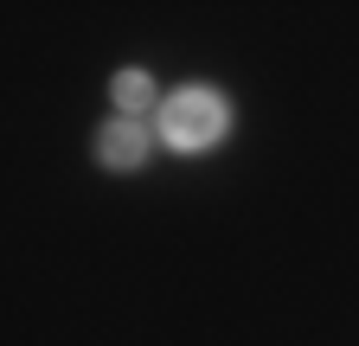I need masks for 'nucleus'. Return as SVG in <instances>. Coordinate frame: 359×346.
<instances>
[{
	"label": "nucleus",
	"mask_w": 359,
	"mask_h": 346,
	"mask_svg": "<svg viewBox=\"0 0 359 346\" xmlns=\"http://www.w3.org/2000/svg\"><path fill=\"white\" fill-rule=\"evenodd\" d=\"M154 135L173 154H212L231 135V97L212 90V83H180L167 90V103L154 109Z\"/></svg>",
	"instance_id": "1"
},
{
	"label": "nucleus",
	"mask_w": 359,
	"mask_h": 346,
	"mask_svg": "<svg viewBox=\"0 0 359 346\" xmlns=\"http://www.w3.org/2000/svg\"><path fill=\"white\" fill-rule=\"evenodd\" d=\"M148 148H154V128L135 122V116L103 122V135H97V160H103L109 173H135V167L148 160Z\"/></svg>",
	"instance_id": "2"
},
{
	"label": "nucleus",
	"mask_w": 359,
	"mask_h": 346,
	"mask_svg": "<svg viewBox=\"0 0 359 346\" xmlns=\"http://www.w3.org/2000/svg\"><path fill=\"white\" fill-rule=\"evenodd\" d=\"M167 97L154 90V77L142 71V64H128V71H116V116H135L142 122V109H161Z\"/></svg>",
	"instance_id": "3"
}]
</instances>
